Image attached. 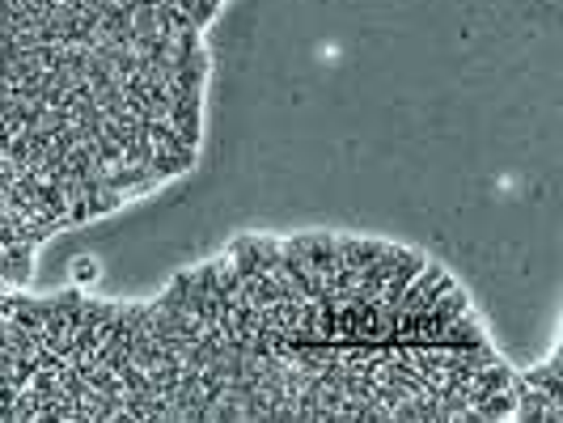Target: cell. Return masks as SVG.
<instances>
[{"instance_id": "6da1fadb", "label": "cell", "mask_w": 563, "mask_h": 423, "mask_svg": "<svg viewBox=\"0 0 563 423\" xmlns=\"http://www.w3.org/2000/svg\"><path fill=\"white\" fill-rule=\"evenodd\" d=\"M35 254H39V246H30V242L4 246V250H0V280H4L9 288H26V284H30V271H35Z\"/></svg>"}, {"instance_id": "7a4b0ae2", "label": "cell", "mask_w": 563, "mask_h": 423, "mask_svg": "<svg viewBox=\"0 0 563 423\" xmlns=\"http://www.w3.org/2000/svg\"><path fill=\"white\" fill-rule=\"evenodd\" d=\"M97 280V263L94 258H77V284H94Z\"/></svg>"}]
</instances>
